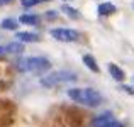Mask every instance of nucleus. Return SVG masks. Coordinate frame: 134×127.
Here are the masks:
<instances>
[{
	"mask_svg": "<svg viewBox=\"0 0 134 127\" xmlns=\"http://www.w3.org/2000/svg\"><path fill=\"white\" fill-rule=\"evenodd\" d=\"M68 97L87 107H98L102 103V95L93 88H70Z\"/></svg>",
	"mask_w": 134,
	"mask_h": 127,
	"instance_id": "obj_1",
	"label": "nucleus"
},
{
	"mask_svg": "<svg viewBox=\"0 0 134 127\" xmlns=\"http://www.w3.org/2000/svg\"><path fill=\"white\" fill-rule=\"evenodd\" d=\"M51 68V63L48 58L43 56H31V58H24L19 61V70L20 71H31V73H43Z\"/></svg>",
	"mask_w": 134,
	"mask_h": 127,
	"instance_id": "obj_2",
	"label": "nucleus"
},
{
	"mask_svg": "<svg viewBox=\"0 0 134 127\" xmlns=\"http://www.w3.org/2000/svg\"><path fill=\"white\" fill-rule=\"evenodd\" d=\"M76 80V73L73 71H68V70H59V71H54V73H49L41 78V85L46 88H51V86H56V85H61V83H66V82H75Z\"/></svg>",
	"mask_w": 134,
	"mask_h": 127,
	"instance_id": "obj_3",
	"label": "nucleus"
},
{
	"mask_svg": "<svg viewBox=\"0 0 134 127\" xmlns=\"http://www.w3.org/2000/svg\"><path fill=\"white\" fill-rule=\"evenodd\" d=\"M49 34L56 41H61V42H73L78 39V32L75 29H51Z\"/></svg>",
	"mask_w": 134,
	"mask_h": 127,
	"instance_id": "obj_4",
	"label": "nucleus"
},
{
	"mask_svg": "<svg viewBox=\"0 0 134 127\" xmlns=\"http://www.w3.org/2000/svg\"><path fill=\"white\" fill-rule=\"evenodd\" d=\"M114 120L110 114H104V115H98L93 122H92V127H109V124Z\"/></svg>",
	"mask_w": 134,
	"mask_h": 127,
	"instance_id": "obj_5",
	"label": "nucleus"
},
{
	"mask_svg": "<svg viewBox=\"0 0 134 127\" xmlns=\"http://www.w3.org/2000/svg\"><path fill=\"white\" fill-rule=\"evenodd\" d=\"M109 73H110L112 78L117 80V82H124V78H126L124 71H122L117 65H114V63H110V65H109Z\"/></svg>",
	"mask_w": 134,
	"mask_h": 127,
	"instance_id": "obj_6",
	"label": "nucleus"
},
{
	"mask_svg": "<svg viewBox=\"0 0 134 127\" xmlns=\"http://www.w3.org/2000/svg\"><path fill=\"white\" fill-rule=\"evenodd\" d=\"M17 41H22V42H37L39 41V36L34 32H17Z\"/></svg>",
	"mask_w": 134,
	"mask_h": 127,
	"instance_id": "obj_7",
	"label": "nucleus"
},
{
	"mask_svg": "<svg viewBox=\"0 0 134 127\" xmlns=\"http://www.w3.org/2000/svg\"><path fill=\"white\" fill-rule=\"evenodd\" d=\"M82 59H83V65H85L87 68L90 70V71H93V73H98V71H100V68H98L97 61L93 59V56H90V54H85Z\"/></svg>",
	"mask_w": 134,
	"mask_h": 127,
	"instance_id": "obj_8",
	"label": "nucleus"
},
{
	"mask_svg": "<svg viewBox=\"0 0 134 127\" xmlns=\"http://www.w3.org/2000/svg\"><path fill=\"white\" fill-rule=\"evenodd\" d=\"M114 12H115V5L110 2H104L98 5V14L100 15H112Z\"/></svg>",
	"mask_w": 134,
	"mask_h": 127,
	"instance_id": "obj_9",
	"label": "nucleus"
},
{
	"mask_svg": "<svg viewBox=\"0 0 134 127\" xmlns=\"http://www.w3.org/2000/svg\"><path fill=\"white\" fill-rule=\"evenodd\" d=\"M7 53H10V54H20V53H24V44L22 42H10L9 46L5 48Z\"/></svg>",
	"mask_w": 134,
	"mask_h": 127,
	"instance_id": "obj_10",
	"label": "nucleus"
},
{
	"mask_svg": "<svg viewBox=\"0 0 134 127\" xmlns=\"http://www.w3.org/2000/svg\"><path fill=\"white\" fill-rule=\"evenodd\" d=\"M61 10L70 17V19H75V20H76V19H80V17H82L78 10L73 9V7H70V5H66V3H65V5H61Z\"/></svg>",
	"mask_w": 134,
	"mask_h": 127,
	"instance_id": "obj_11",
	"label": "nucleus"
},
{
	"mask_svg": "<svg viewBox=\"0 0 134 127\" xmlns=\"http://www.w3.org/2000/svg\"><path fill=\"white\" fill-rule=\"evenodd\" d=\"M20 22L22 24H29V26H36L37 22H39V17L37 15H32V14H24V15H20Z\"/></svg>",
	"mask_w": 134,
	"mask_h": 127,
	"instance_id": "obj_12",
	"label": "nucleus"
},
{
	"mask_svg": "<svg viewBox=\"0 0 134 127\" xmlns=\"http://www.w3.org/2000/svg\"><path fill=\"white\" fill-rule=\"evenodd\" d=\"M0 27H3V29H7V31H15L17 22L14 19H3L2 22H0Z\"/></svg>",
	"mask_w": 134,
	"mask_h": 127,
	"instance_id": "obj_13",
	"label": "nucleus"
},
{
	"mask_svg": "<svg viewBox=\"0 0 134 127\" xmlns=\"http://www.w3.org/2000/svg\"><path fill=\"white\" fill-rule=\"evenodd\" d=\"M20 2H22L24 7H34V5H37L41 0H20Z\"/></svg>",
	"mask_w": 134,
	"mask_h": 127,
	"instance_id": "obj_14",
	"label": "nucleus"
},
{
	"mask_svg": "<svg viewBox=\"0 0 134 127\" xmlns=\"http://www.w3.org/2000/svg\"><path fill=\"white\" fill-rule=\"evenodd\" d=\"M109 127H124V125H122L121 122H117V120H115V119H114V120H112L110 124H109Z\"/></svg>",
	"mask_w": 134,
	"mask_h": 127,
	"instance_id": "obj_15",
	"label": "nucleus"
},
{
	"mask_svg": "<svg viewBox=\"0 0 134 127\" xmlns=\"http://www.w3.org/2000/svg\"><path fill=\"white\" fill-rule=\"evenodd\" d=\"M46 17H48V19H54L56 12H54V10H49V12H46Z\"/></svg>",
	"mask_w": 134,
	"mask_h": 127,
	"instance_id": "obj_16",
	"label": "nucleus"
},
{
	"mask_svg": "<svg viewBox=\"0 0 134 127\" xmlns=\"http://www.w3.org/2000/svg\"><path fill=\"white\" fill-rule=\"evenodd\" d=\"M124 90H126V91H129V93H132V95H134V90H132V88H129V86H124Z\"/></svg>",
	"mask_w": 134,
	"mask_h": 127,
	"instance_id": "obj_17",
	"label": "nucleus"
},
{
	"mask_svg": "<svg viewBox=\"0 0 134 127\" xmlns=\"http://www.w3.org/2000/svg\"><path fill=\"white\" fill-rule=\"evenodd\" d=\"M10 2H14V0H0V3H2V5H3V3H10Z\"/></svg>",
	"mask_w": 134,
	"mask_h": 127,
	"instance_id": "obj_18",
	"label": "nucleus"
},
{
	"mask_svg": "<svg viewBox=\"0 0 134 127\" xmlns=\"http://www.w3.org/2000/svg\"><path fill=\"white\" fill-rule=\"evenodd\" d=\"M3 53H5V48H2V46H0V56H2Z\"/></svg>",
	"mask_w": 134,
	"mask_h": 127,
	"instance_id": "obj_19",
	"label": "nucleus"
},
{
	"mask_svg": "<svg viewBox=\"0 0 134 127\" xmlns=\"http://www.w3.org/2000/svg\"><path fill=\"white\" fill-rule=\"evenodd\" d=\"M41 2H51V0H41Z\"/></svg>",
	"mask_w": 134,
	"mask_h": 127,
	"instance_id": "obj_20",
	"label": "nucleus"
},
{
	"mask_svg": "<svg viewBox=\"0 0 134 127\" xmlns=\"http://www.w3.org/2000/svg\"><path fill=\"white\" fill-rule=\"evenodd\" d=\"M0 5H2V3H0Z\"/></svg>",
	"mask_w": 134,
	"mask_h": 127,
	"instance_id": "obj_21",
	"label": "nucleus"
}]
</instances>
